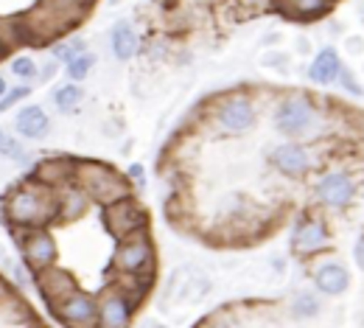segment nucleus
<instances>
[{"instance_id":"14","label":"nucleus","mask_w":364,"mask_h":328,"mask_svg":"<svg viewBox=\"0 0 364 328\" xmlns=\"http://www.w3.org/2000/svg\"><path fill=\"white\" fill-rule=\"evenodd\" d=\"M314 286L322 292V295H345L347 286H350V272L345 270V264L339 261H322L317 270H314Z\"/></svg>"},{"instance_id":"16","label":"nucleus","mask_w":364,"mask_h":328,"mask_svg":"<svg viewBox=\"0 0 364 328\" xmlns=\"http://www.w3.org/2000/svg\"><path fill=\"white\" fill-rule=\"evenodd\" d=\"M109 42H112V56L118 62H129L138 48H141V40H138V31L127 23V20H120L112 26V34H109Z\"/></svg>"},{"instance_id":"15","label":"nucleus","mask_w":364,"mask_h":328,"mask_svg":"<svg viewBox=\"0 0 364 328\" xmlns=\"http://www.w3.org/2000/svg\"><path fill=\"white\" fill-rule=\"evenodd\" d=\"M342 70H345V68H342V59H339L336 48H322V51L314 56L311 68H308V79H311L314 84L328 87V84L339 81Z\"/></svg>"},{"instance_id":"10","label":"nucleus","mask_w":364,"mask_h":328,"mask_svg":"<svg viewBox=\"0 0 364 328\" xmlns=\"http://www.w3.org/2000/svg\"><path fill=\"white\" fill-rule=\"evenodd\" d=\"M56 314L68 322V325H73V328H84V325H93V322H98V303L87 295V292H73V295H68L59 306H56Z\"/></svg>"},{"instance_id":"13","label":"nucleus","mask_w":364,"mask_h":328,"mask_svg":"<svg viewBox=\"0 0 364 328\" xmlns=\"http://www.w3.org/2000/svg\"><path fill=\"white\" fill-rule=\"evenodd\" d=\"M129 322H132V303L120 292H112L98 303L101 328H129Z\"/></svg>"},{"instance_id":"4","label":"nucleus","mask_w":364,"mask_h":328,"mask_svg":"<svg viewBox=\"0 0 364 328\" xmlns=\"http://www.w3.org/2000/svg\"><path fill=\"white\" fill-rule=\"evenodd\" d=\"M317 109L306 95H289L275 109V127L289 138H300L314 127Z\"/></svg>"},{"instance_id":"24","label":"nucleus","mask_w":364,"mask_h":328,"mask_svg":"<svg viewBox=\"0 0 364 328\" xmlns=\"http://www.w3.org/2000/svg\"><path fill=\"white\" fill-rule=\"evenodd\" d=\"M79 54H84V40H81V37H68L65 42H59V45L54 48V56L62 59L65 65H68L70 59H76Z\"/></svg>"},{"instance_id":"1","label":"nucleus","mask_w":364,"mask_h":328,"mask_svg":"<svg viewBox=\"0 0 364 328\" xmlns=\"http://www.w3.org/2000/svg\"><path fill=\"white\" fill-rule=\"evenodd\" d=\"M76 180L81 182L84 194L93 196L101 205H112L129 196V180H124L115 169L104 166V163H79L76 166Z\"/></svg>"},{"instance_id":"27","label":"nucleus","mask_w":364,"mask_h":328,"mask_svg":"<svg viewBox=\"0 0 364 328\" xmlns=\"http://www.w3.org/2000/svg\"><path fill=\"white\" fill-rule=\"evenodd\" d=\"M353 261H356V267L364 272V236L356 242V247H353Z\"/></svg>"},{"instance_id":"7","label":"nucleus","mask_w":364,"mask_h":328,"mask_svg":"<svg viewBox=\"0 0 364 328\" xmlns=\"http://www.w3.org/2000/svg\"><path fill=\"white\" fill-rule=\"evenodd\" d=\"M328 242H331V233H328L325 222H322V219H317V216L300 219V222L294 225V231H292V247L300 256L322 253L328 247Z\"/></svg>"},{"instance_id":"20","label":"nucleus","mask_w":364,"mask_h":328,"mask_svg":"<svg viewBox=\"0 0 364 328\" xmlns=\"http://www.w3.org/2000/svg\"><path fill=\"white\" fill-rule=\"evenodd\" d=\"M331 0H286V6L294 17H319L325 15Z\"/></svg>"},{"instance_id":"3","label":"nucleus","mask_w":364,"mask_h":328,"mask_svg":"<svg viewBox=\"0 0 364 328\" xmlns=\"http://www.w3.org/2000/svg\"><path fill=\"white\" fill-rule=\"evenodd\" d=\"M213 118L224 132H247L255 127L258 113H255V104L247 93H232L216 104Z\"/></svg>"},{"instance_id":"17","label":"nucleus","mask_w":364,"mask_h":328,"mask_svg":"<svg viewBox=\"0 0 364 328\" xmlns=\"http://www.w3.org/2000/svg\"><path fill=\"white\" fill-rule=\"evenodd\" d=\"M42 289L54 300V306H59L68 295L76 292V283H73V278L65 270H54L51 267V270H42Z\"/></svg>"},{"instance_id":"26","label":"nucleus","mask_w":364,"mask_h":328,"mask_svg":"<svg viewBox=\"0 0 364 328\" xmlns=\"http://www.w3.org/2000/svg\"><path fill=\"white\" fill-rule=\"evenodd\" d=\"M127 177H129V182H132V185H138V188H143V185H146V169H143L141 163H135V166H129V171H127Z\"/></svg>"},{"instance_id":"22","label":"nucleus","mask_w":364,"mask_h":328,"mask_svg":"<svg viewBox=\"0 0 364 328\" xmlns=\"http://www.w3.org/2000/svg\"><path fill=\"white\" fill-rule=\"evenodd\" d=\"M9 68H12V73H15L23 84H29L31 79H37V76H40V68H37V62H34L31 56H15Z\"/></svg>"},{"instance_id":"25","label":"nucleus","mask_w":364,"mask_h":328,"mask_svg":"<svg viewBox=\"0 0 364 328\" xmlns=\"http://www.w3.org/2000/svg\"><path fill=\"white\" fill-rule=\"evenodd\" d=\"M31 95V87L29 84H17V87H9L6 90V95L0 98V113H9L12 107H17L20 101H26Z\"/></svg>"},{"instance_id":"23","label":"nucleus","mask_w":364,"mask_h":328,"mask_svg":"<svg viewBox=\"0 0 364 328\" xmlns=\"http://www.w3.org/2000/svg\"><path fill=\"white\" fill-rule=\"evenodd\" d=\"M0 157H9V160H23L26 157L23 143L15 135H9L3 127H0Z\"/></svg>"},{"instance_id":"9","label":"nucleus","mask_w":364,"mask_h":328,"mask_svg":"<svg viewBox=\"0 0 364 328\" xmlns=\"http://www.w3.org/2000/svg\"><path fill=\"white\" fill-rule=\"evenodd\" d=\"M23 256H26L31 270H37V272L51 270L56 264V242H54V236L48 231H42V228H34L26 236V242H23Z\"/></svg>"},{"instance_id":"12","label":"nucleus","mask_w":364,"mask_h":328,"mask_svg":"<svg viewBox=\"0 0 364 328\" xmlns=\"http://www.w3.org/2000/svg\"><path fill=\"white\" fill-rule=\"evenodd\" d=\"M51 130V118L48 113L40 107V104H26L17 109L15 116V132L23 138V141H40L45 138Z\"/></svg>"},{"instance_id":"11","label":"nucleus","mask_w":364,"mask_h":328,"mask_svg":"<svg viewBox=\"0 0 364 328\" xmlns=\"http://www.w3.org/2000/svg\"><path fill=\"white\" fill-rule=\"evenodd\" d=\"M269 163H272L280 174H286V177H303V174L311 169V155H308L306 146L289 141V143H280V146L272 149Z\"/></svg>"},{"instance_id":"5","label":"nucleus","mask_w":364,"mask_h":328,"mask_svg":"<svg viewBox=\"0 0 364 328\" xmlns=\"http://www.w3.org/2000/svg\"><path fill=\"white\" fill-rule=\"evenodd\" d=\"M112 261H115V267L124 272V275H141V272H146L152 267V261H155L152 239L143 231H138V233H132L127 239H120Z\"/></svg>"},{"instance_id":"2","label":"nucleus","mask_w":364,"mask_h":328,"mask_svg":"<svg viewBox=\"0 0 364 328\" xmlns=\"http://www.w3.org/2000/svg\"><path fill=\"white\" fill-rule=\"evenodd\" d=\"M56 199L48 194H40L37 188H17L6 199V216L12 225L23 228H42L56 213Z\"/></svg>"},{"instance_id":"28","label":"nucleus","mask_w":364,"mask_h":328,"mask_svg":"<svg viewBox=\"0 0 364 328\" xmlns=\"http://www.w3.org/2000/svg\"><path fill=\"white\" fill-rule=\"evenodd\" d=\"M6 90H9V84H6V79H3V73H0V98L6 95Z\"/></svg>"},{"instance_id":"6","label":"nucleus","mask_w":364,"mask_h":328,"mask_svg":"<svg viewBox=\"0 0 364 328\" xmlns=\"http://www.w3.org/2000/svg\"><path fill=\"white\" fill-rule=\"evenodd\" d=\"M106 222H109V231H112L118 239H127V236L143 231L146 216H143L141 205L127 196V199H120V202L106 205Z\"/></svg>"},{"instance_id":"21","label":"nucleus","mask_w":364,"mask_h":328,"mask_svg":"<svg viewBox=\"0 0 364 328\" xmlns=\"http://www.w3.org/2000/svg\"><path fill=\"white\" fill-rule=\"evenodd\" d=\"M317 311H319V300H317L314 292H297V295L292 297V314H294V317L306 320V317H314Z\"/></svg>"},{"instance_id":"29","label":"nucleus","mask_w":364,"mask_h":328,"mask_svg":"<svg viewBox=\"0 0 364 328\" xmlns=\"http://www.w3.org/2000/svg\"><path fill=\"white\" fill-rule=\"evenodd\" d=\"M112 3H120V0H112Z\"/></svg>"},{"instance_id":"19","label":"nucleus","mask_w":364,"mask_h":328,"mask_svg":"<svg viewBox=\"0 0 364 328\" xmlns=\"http://www.w3.org/2000/svg\"><path fill=\"white\" fill-rule=\"evenodd\" d=\"M93 68H95V54H87V51H84V54H79L76 59H70V62L65 65V73H68L70 81H84Z\"/></svg>"},{"instance_id":"8","label":"nucleus","mask_w":364,"mask_h":328,"mask_svg":"<svg viewBox=\"0 0 364 328\" xmlns=\"http://www.w3.org/2000/svg\"><path fill=\"white\" fill-rule=\"evenodd\" d=\"M353 194H356V182L350 180V174L345 171H328L319 182H317V196L322 205L333 208V210H342L353 202Z\"/></svg>"},{"instance_id":"18","label":"nucleus","mask_w":364,"mask_h":328,"mask_svg":"<svg viewBox=\"0 0 364 328\" xmlns=\"http://www.w3.org/2000/svg\"><path fill=\"white\" fill-rule=\"evenodd\" d=\"M81 98H84V90H81L79 81H68L54 93V104H56L59 113H73V109L81 104Z\"/></svg>"}]
</instances>
